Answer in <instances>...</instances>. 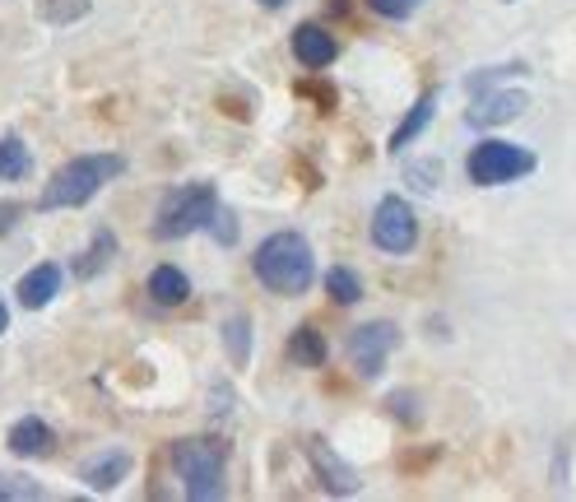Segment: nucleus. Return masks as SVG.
Returning <instances> with one entry per match:
<instances>
[{"mask_svg":"<svg viewBox=\"0 0 576 502\" xmlns=\"http://www.w3.org/2000/svg\"><path fill=\"white\" fill-rule=\"evenodd\" d=\"M29 173H33V158H29V149H23V140L6 136V140H0V177H6V181H23Z\"/></svg>","mask_w":576,"mask_h":502,"instance_id":"18","label":"nucleus"},{"mask_svg":"<svg viewBox=\"0 0 576 502\" xmlns=\"http://www.w3.org/2000/svg\"><path fill=\"white\" fill-rule=\"evenodd\" d=\"M205 228H215V237H219L224 247L238 243V219H232V209H224V205H215V215H209Z\"/></svg>","mask_w":576,"mask_h":502,"instance_id":"24","label":"nucleus"},{"mask_svg":"<svg viewBox=\"0 0 576 502\" xmlns=\"http://www.w3.org/2000/svg\"><path fill=\"white\" fill-rule=\"evenodd\" d=\"M224 461H228V446L215 437H187V442H172V470L181 480V493L191 502H215L228 493L224 484Z\"/></svg>","mask_w":576,"mask_h":502,"instance_id":"3","label":"nucleus"},{"mask_svg":"<svg viewBox=\"0 0 576 502\" xmlns=\"http://www.w3.org/2000/svg\"><path fill=\"white\" fill-rule=\"evenodd\" d=\"M130 474V452H98V456H89L85 465H80V480L93 489V493H108V489H117L121 480Z\"/></svg>","mask_w":576,"mask_h":502,"instance_id":"11","label":"nucleus"},{"mask_svg":"<svg viewBox=\"0 0 576 502\" xmlns=\"http://www.w3.org/2000/svg\"><path fill=\"white\" fill-rule=\"evenodd\" d=\"M112 256H117V237H112L108 228H98L93 243H89V252L75 260V279H93V275H102V270L112 266Z\"/></svg>","mask_w":576,"mask_h":502,"instance_id":"15","label":"nucleus"},{"mask_svg":"<svg viewBox=\"0 0 576 502\" xmlns=\"http://www.w3.org/2000/svg\"><path fill=\"white\" fill-rule=\"evenodd\" d=\"M126 173V158L121 154H85V158H70L66 168H57V177L42 187L38 209H75L93 200L112 177Z\"/></svg>","mask_w":576,"mask_h":502,"instance_id":"2","label":"nucleus"},{"mask_svg":"<svg viewBox=\"0 0 576 502\" xmlns=\"http://www.w3.org/2000/svg\"><path fill=\"white\" fill-rule=\"evenodd\" d=\"M0 498L29 502V498H42V484H33V480H23V474H0Z\"/></svg>","mask_w":576,"mask_h":502,"instance_id":"22","label":"nucleus"},{"mask_svg":"<svg viewBox=\"0 0 576 502\" xmlns=\"http://www.w3.org/2000/svg\"><path fill=\"white\" fill-rule=\"evenodd\" d=\"M302 452H307V461H311V470H317V480H321V489H326V493H335V498L358 493V474H354V465L339 461V452H330V442L307 437V442H302Z\"/></svg>","mask_w":576,"mask_h":502,"instance_id":"8","label":"nucleus"},{"mask_svg":"<svg viewBox=\"0 0 576 502\" xmlns=\"http://www.w3.org/2000/svg\"><path fill=\"white\" fill-rule=\"evenodd\" d=\"M373 243L386 256H409L418 247V215L405 196H386L373 215Z\"/></svg>","mask_w":576,"mask_h":502,"instance_id":"6","label":"nucleus"},{"mask_svg":"<svg viewBox=\"0 0 576 502\" xmlns=\"http://www.w3.org/2000/svg\"><path fill=\"white\" fill-rule=\"evenodd\" d=\"M57 288H61V266H38L19 279V303L23 307H47L51 298H57Z\"/></svg>","mask_w":576,"mask_h":502,"instance_id":"13","label":"nucleus"},{"mask_svg":"<svg viewBox=\"0 0 576 502\" xmlns=\"http://www.w3.org/2000/svg\"><path fill=\"white\" fill-rule=\"evenodd\" d=\"M326 294H330L339 307H349V303H358V298H363V284H358V275H354V270L335 266V270L326 275Z\"/></svg>","mask_w":576,"mask_h":502,"instance_id":"19","label":"nucleus"},{"mask_svg":"<svg viewBox=\"0 0 576 502\" xmlns=\"http://www.w3.org/2000/svg\"><path fill=\"white\" fill-rule=\"evenodd\" d=\"M14 215H19V205H0V233L14 228Z\"/></svg>","mask_w":576,"mask_h":502,"instance_id":"27","label":"nucleus"},{"mask_svg":"<svg viewBox=\"0 0 576 502\" xmlns=\"http://www.w3.org/2000/svg\"><path fill=\"white\" fill-rule=\"evenodd\" d=\"M507 75H526V66H493V70H479V75L465 79V89H469V93H484V89H493L497 79H507Z\"/></svg>","mask_w":576,"mask_h":502,"instance_id":"23","label":"nucleus"},{"mask_svg":"<svg viewBox=\"0 0 576 502\" xmlns=\"http://www.w3.org/2000/svg\"><path fill=\"white\" fill-rule=\"evenodd\" d=\"M335 38H330V29H321V23H302V29L294 33V57H298V66H307V70H326L330 61H335Z\"/></svg>","mask_w":576,"mask_h":502,"instance_id":"12","label":"nucleus"},{"mask_svg":"<svg viewBox=\"0 0 576 502\" xmlns=\"http://www.w3.org/2000/svg\"><path fill=\"white\" fill-rule=\"evenodd\" d=\"M288 358H294L298 367H321L326 363V339L317 326H298L294 335H288Z\"/></svg>","mask_w":576,"mask_h":502,"instance_id":"16","label":"nucleus"},{"mask_svg":"<svg viewBox=\"0 0 576 502\" xmlns=\"http://www.w3.org/2000/svg\"><path fill=\"white\" fill-rule=\"evenodd\" d=\"M396 345H400V331L390 326V322H368V326H358V331L349 335V363H354V373L368 377V382H377Z\"/></svg>","mask_w":576,"mask_h":502,"instance_id":"7","label":"nucleus"},{"mask_svg":"<svg viewBox=\"0 0 576 502\" xmlns=\"http://www.w3.org/2000/svg\"><path fill=\"white\" fill-rule=\"evenodd\" d=\"M6 331H10V307L0 303V335H6Z\"/></svg>","mask_w":576,"mask_h":502,"instance_id":"28","label":"nucleus"},{"mask_svg":"<svg viewBox=\"0 0 576 502\" xmlns=\"http://www.w3.org/2000/svg\"><path fill=\"white\" fill-rule=\"evenodd\" d=\"M224 339H228V358H232V367H247V350H251V331H247V316H228V326H224Z\"/></svg>","mask_w":576,"mask_h":502,"instance_id":"21","label":"nucleus"},{"mask_svg":"<svg viewBox=\"0 0 576 502\" xmlns=\"http://www.w3.org/2000/svg\"><path fill=\"white\" fill-rule=\"evenodd\" d=\"M38 10L47 23H57V29H66V23L85 19L89 14V0H38Z\"/></svg>","mask_w":576,"mask_h":502,"instance_id":"20","label":"nucleus"},{"mask_svg":"<svg viewBox=\"0 0 576 502\" xmlns=\"http://www.w3.org/2000/svg\"><path fill=\"white\" fill-rule=\"evenodd\" d=\"M149 298L159 303V307H181V303L191 298V279L181 275L177 266H159V270L149 275Z\"/></svg>","mask_w":576,"mask_h":502,"instance_id":"14","label":"nucleus"},{"mask_svg":"<svg viewBox=\"0 0 576 502\" xmlns=\"http://www.w3.org/2000/svg\"><path fill=\"white\" fill-rule=\"evenodd\" d=\"M418 6H424V0H368V10L381 19H409Z\"/></svg>","mask_w":576,"mask_h":502,"instance_id":"25","label":"nucleus"},{"mask_svg":"<svg viewBox=\"0 0 576 502\" xmlns=\"http://www.w3.org/2000/svg\"><path fill=\"white\" fill-rule=\"evenodd\" d=\"M215 205H219V196H215V187H209V181H191V187L168 191V200L159 205V219H153V237H163V243L191 237L196 228L209 224Z\"/></svg>","mask_w":576,"mask_h":502,"instance_id":"4","label":"nucleus"},{"mask_svg":"<svg viewBox=\"0 0 576 502\" xmlns=\"http://www.w3.org/2000/svg\"><path fill=\"white\" fill-rule=\"evenodd\" d=\"M251 270L270 294L298 298L311 288V279H317V260H311V247H307L302 233H270L266 243L256 247Z\"/></svg>","mask_w":576,"mask_h":502,"instance_id":"1","label":"nucleus"},{"mask_svg":"<svg viewBox=\"0 0 576 502\" xmlns=\"http://www.w3.org/2000/svg\"><path fill=\"white\" fill-rule=\"evenodd\" d=\"M465 173L475 187H507V181L535 173V154L507 140H479L465 158Z\"/></svg>","mask_w":576,"mask_h":502,"instance_id":"5","label":"nucleus"},{"mask_svg":"<svg viewBox=\"0 0 576 502\" xmlns=\"http://www.w3.org/2000/svg\"><path fill=\"white\" fill-rule=\"evenodd\" d=\"M6 446H10V452L19 456V461H42V456H51V452H57V433H51L47 424H42V419H19V424L6 433Z\"/></svg>","mask_w":576,"mask_h":502,"instance_id":"10","label":"nucleus"},{"mask_svg":"<svg viewBox=\"0 0 576 502\" xmlns=\"http://www.w3.org/2000/svg\"><path fill=\"white\" fill-rule=\"evenodd\" d=\"M526 108H530L526 93H516V89H484V93L475 98V108L465 112V126H475V130L507 126V121H516Z\"/></svg>","mask_w":576,"mask_h":502,"instance_id":"9","label":"nucleus"},{"mask_svg":"<svg viewBox=\"0 0 576 502\" xmlns=\"http://www.w3.org/2000/svg\"><path fill=\"white\" fill-rule=\"evenodd\" d=\"M260 6H266V10H279V6H284V0H260Z\"/></svg>","mask_w":576,"mask_h":502,"instance_id":"29","label":"nucleus"},{"mask_svg":"<svg viewBox=\"0 0 576 502\" xmlns=\"http://www.w3.org/2000/svg\"><path fill=\"white\" fill-rule=\"evenodd\" d=\"M409 181H414V191H433L441 181V164H437V158H433V164H409Z\"/></svg>","mask_w":576,"mask_h":502,"instance_id":"26","label":"nucleus"},{"mask_svg":"<svg viewBox=\"0 0 576 502\" xmlns=\"http://www.w3.org/2000/svg\"><path fill=\"white\" fill-rule=\"evenodd\" d=\"M433 108H437V93L428 89V93H424V98H418L414 108H409V117L396 126V136H390V154H405V145H409V140L418 136V130H424V126L433 121Z\"/></svg>","mask_w":576,"mask_h":502,"instance_id":"17","label":"nucleus"}]
</instances>
